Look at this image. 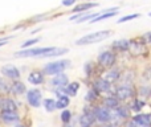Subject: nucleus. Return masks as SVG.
<instances>
[{
  "mask_svg": "<svg viewBox=\"0 0 151 127\" xmlns=\"http://www.w3.org/2000/svg\"><path fill=\"white\" fill-rule=\"evenodd\" d=\"M111 34L110 31H98V32H93V33H89L86 36L81 37L76 41L77 45H88V44H94V42H99L102 40L107 39V37Z\"/></svg>",
  "mask_w": 151,
  "mask_h": 127,
  "instance_id": "obj_1",
  "label": "nucleus"
},
{
  "mask_svg": "<svg viewBox=\"0 0 151 127\" xmlns=\"http://www.w3.org/2000/svg\"><path fill=\"white\" fill-rule=\"evenodd\" d=\"M68 65H69V61L68 60L50 62V64H48L47 66L44 67V73H47V74H49V75H52V74H60V73H63V70L65 69Z\"/></svg>",
  "mask_w": 151,
  "mask_h": 127,
  "instance_id": "obj_2",
  "label": "nucleus"
},
{
  "mask_svg": "<svg viewBox=\"0 0 151 127\" xmlns=\"http://www.w3.org/2000/svg\"><path fill=\"white\" fill-rule=\"evenodd\" d=\"M52 48H36V49H28V50H20L15 55V57H42L47 55Z\"/></svg>",
  "mask_w": 151,
  "mask_h": 127,
  "instance_id": "obj_3",
  "label": "nucleus"
},
{
  "mask_svg": "<svg viewBox=\"0 0 151 127\" xmlns=\"http://www.w3.org/2000/svg\"><path fill=\"white\" fill-rule=\"evenodd\" d=\"M115 97L119 101H127V99H133L135 97V90L131 86H119L115 90Z\"/></svg>",
  "mask_w": 151,
  "mask_h": 127,
  "instance_id": "obj_4",
  "label": "nucleus"
},
{
  "mask_svg": "<svg viewBox=\"0 0 151 127\" xmlns=\"http://www.w3.org/2000/svg\"><path fill=\"white\" fill-rule=\"evenodd\" d=\"M98 64L105 69H109L115 64V55L111 52H104L98 56Z\"/></svg>",
  "mask_w": 151,
  "mask_h": 127,
  "instance_id": "obj_5",
  "label": "nucleus"
},
{
  "mask_svg": "<svg viewBox=\"0 0 151 127\" xmlns=\"http://www.w3.org/2000/svg\"><path fill=\"white\" fill-rule=\"evenodd\" d=\"M129 52H130L133 56L145 55V53L147 52L146 41H137V40L130 41V48H129Z\"/></svg>",
  "mask_w": 151,
  "mask_h": 127,
  "instance_id": "obj_6",
  "label": "nucleus"
},
{
  "mask_svg": "<svg viewBox=\"0 0 151 127\" xmlns=\"http://www.w3.org/2000/svg\"><path fill=\"white\" fill-rule=\"evenodd\" d=\"M94 114H96L97 121H99V122H102V123L109 122L113 118L111 110L107 109V107H98V109L94 110Z\"/></svg>",
  "mask_w": 151,
  "mask_h": 127,
  "instance_id": "obj_7",
  "label": "nucleus"
},
{
  "mask_svg": "<svg viewBox=\"0 0 151 127\" xmlns=\"http://www.w3.org/2000/svg\"><path fill=\"white\" fill-rule=\"evenodd\" d=\"M27 99L31 103V106L33 107H39L41 103V93H40L37 89H32L27 93Z\"/></svg>",
  "mask_w": 151,
  "mask_h": 127,
  "instance_id": "obj_8",
  "label": "nucleus"
},
{
  "mask_svg": "<svg viewBox=\"0 0 151 127\" xmlns=\"http://www.w3.org/2000/svg\"><path fill=\"white\" fill-rule=\"evenodd\" d=\"M69 80H68V75L66 74H63V73H60V74H56L55 78H52V81H50V85L55 86V88H66V85H68Z\"/></svg>",
  "mask_w": 151,
  "mask_h": 127,
  "instance_id": "obj_9",
  "label": "nucleus"
},
{
  "mask_svg": "<svg viewBox=\"0 0 151 127\" xmlns=\"http://www.w3.org/2000/svg\"><path fill=\"white\" fill-rule=\"evenodd\" d=\"M1 74H4L5 77L8 78H13V80H16V78L20 77V72H19V69L16 66H13V65H5V66L1 67Z\"/></svg>",
  "mask_w": 151,
  "mask_h": 127,
  "instance_id": "obj_10",
  "label": "nucleus"
},
{
  "mask_svg": "<svg viewBox=\"0 0 151 127\" xmlns=\"http://www.w3.org/2000/svg\"><path fill=\"white\" fill-rule=\"evenodd\" d=\"M110 88H111V83H109L105 78H99V80H97L96 83H94V89H96V91H98V93H106V91L110 90Z\"/></svg>",
  "mask_w": 151,
  "mask_h": 127,
  "instance_id": "obj_11",
  "label": "nucleus"
},
{
  "mask_svg": "<svg viewBox=\"0 0 151 127\" xmlns=\"http://www.w3.org/2000/svg\"><path fill=\"white\" fill-rule=\"evenodd\" d=\"M16 107H17L16 102L11 98H3L1 101H0V109H1L3 111H15Z\"/></svg>",
  "mask_w": 151,
  "mask_h": 127,
  "instance_id": "obj_12",
  "label": "nucleus"
},
{
  "mask_svg": "<svg viewBox=\"0 0 151 127\" xmlns=\"http://www.w3.org/2000/svg\"><path fill=\"white\" fill-rule=\"evenodd\" d=\"M133 119L143 127H151V113H147V114H137L135 117H133Z\"/></svg>",
  "mask_w": 151,
  "mask_h": 127,
  "instance_id": "obj_13",
  "label": "nucleus"
},
{
  "mask_svg": "<svg viewBox=\"0 0 151 127\" xmlns=\"http://www.w3.org/2000/svg\"><path fill=\"white\" fill-rule=\"evenodd\" d=\"M0 118H1V121H4L7 123H12L19 121V114L16 111H1Z\"/></svg>",
  "mask_w": 151,
  "mask_h": 127,
  "instance_id": "obj_14",
  "label": "nucleus"
},
{
  "mask_svg": "<svg viewBox=\"0 0 151 127\" xmlns=\"http://www.w3.org/2000/svg\"><path fill=\"white\" fill-rule=\"evenodd\" d=\"M96 119H97V118H96V114H94V113H91V114L86 113V114H83L82 117L80 118V122H81V125H82V126L90 127Z\"/></svg>",
  "mask_w": 151,
  "mask_h": 127,
  "instance_id": "obj_15",
  "label": "nucleus"
},
{
  "mask_svg": "<svg viewBox=\"0 0 151 127\" xmlns=\"http://www.w3.org/2000/svg\"><path fill=\"white\" fill-rule=\"evenodd\" d=\"M104 105L105 107H107V109L110 110H115L117 107H119V99L117 98V97H107L106 99L104 101Z\"/></svg>",
  "mask_w": 151,
  "mask_h": 127,
  "instance_id": "obj_16",
  "label": "nucleus"
},
{
  "mask_svg": "<svg viewBox=\"0 0 151 127\" xmlns=\"http://www.w3.org/2000/svg\"><path fill=\"white\" fill-rule=\"evenodd\" d=\"M9 91L12 94H15V95H20V94H23L25 91V85L23 82H15L11 85Z\"/></svg>",
  "mask_w": 151,
  "mask_h": 127,
  "instance_id": "obj_17",
  "label": "nucleus"
},
{
  "mask_svg": "<svg viewBox=\"0 0 151 127\" xmlns=\"http://www.w3.org/2000/svg\"><path fill=\"white\" fill-rule=\"evenodd\" d=\"M145 106H146V102L142 101V99H139V98H135V99H133V102H131V105L129 107H130L131 111L139 113Z\"/></svg>",
  "mask_w": 151,
  "mask_h": 127,
  "instance_id": "obj_18",
  "label": "nucleus"
},
{
  "mask_svg": "<svg viewBox=\"0 0 151 127\" xmlns=\"http://www.w3.org/2000/svg\"><path fill=\"white\" fill-rule=\"evenodd\" d=\"M113 48L117 50H121V52H125V50H129V48H130V41L129 40H118L113 44Z\"/></svg>",
  "mask_w": 151,
  "mask_h": 127,
  "instance_id": "obj_19",
  "label": "nucleus"
},
{
  "mask_svg": "<svg viewBox=\"0 0 151 127\" xmlns=\"http://www.w3.org/2000/svg\"><path fill=\"white\" fill-rule=\"evenodd\" d=\"M28 81L31 83H33V85H39V83H41L44 81V77H42V74L40 72H32L28 75Z\"/></svg>",
  "mask_w": 151,
  "mask_h": 127,
  "instance_id": "obj_20",
  "label": "nucleus"
},
{
  "mask_svg": "<svg viewBox=\"0 0 151 127\" xmlns=\"http://www.w3.org/2000/svg\"><path fill=\"white\" fill-rule=\"evenodd\" d=\"M119 77H121L119 70L114 69V70H110V72H107L106 75H105L104 78H105V80H106L109 83H113V82H115V81L119 80Z\"/></svg>",
  "mask_w": 151,
  "mask_h": 127,
  "instance_id": "obj_21",
  "label": "nucleus"
},
{
  "mask_svg": "<svg viewBox=\"0 0 151 127\" xmlns=\"http://www.w3.org/2000/svg\"><path fill=\"white\" fill-rule=\"evenodd\" d=\"M96 3H83V4H78L77 7H74V9H73V12H85L86 9H90V8H93V7H96Z\"/></svg>",
  "mask_w": 151,
  "mask_h": 127,
  "instance_id": "obj_22",
  "label": "nucleus"
},
{
  "mask_svg": "<svg viewBox=\"0 0 151 127\" xmlns=\"http://www.w3.org/2000/svg\"><path fill=\"white\" fill-rule=\"evenodd\" d=\"M44 106H45V110H47V111H53L55 109H57V102H55L53 99L48 98L44 101Z\"/></svg>",
  "mask_w": 151,
  "mask_h": 127,
  "instance_id": "obj_23",
  "label": "nucleus"
},
{
  "mask_svg": "<svg viewBox=\"0 0 151 127\" xmlns=\"http://www.w3.org/2000/svg\"><path fill=\"white\" fill-rule=\"evenodd\" d=\"M78 88H80V85H78L77 82L70 83L69 86H66V90H68V94H69V95H76V93H77Z\"/></svg>",
  "mask_w": 151,
  "mask_h": 127,
  "instance_id": "obj_24",
  "label": "nucleus"
},
{
  "mask_svg": "<svg viewBox=\"0 0 151 127\" xmlns=\"http://www.w3.org/2000/svg\"><path fill=\"white\" fill-rule=\"evenodd\" d=\"M69 105V98L68 97H61L57 101V109H65Z\"/></svg>",
  "mask_w": 151,
  "mask_h": 127,
  "instance_id": "obj_25",
  "label": "nucleus"
},
{
  "mask_svg": "<svg viewBox=\"0 0 151 127\" xmlns=\"http://www.w3.org/2000/svg\"><path fill=\"white\" fill-rule=\"evenodd\" d=\"M139 17V13H133V15H127V16H123V17H121L119 20L117 21V23H125V21H129V20H134V19Z\"/></svg>",
  "mask_w": 151,
  "mask_h": 127,
  "instance_id": "obj_26",
  "label": "nucleus"
},
{
  "mask_svg": "<svg viewBox=\"0 0 151 127\" xmlns=\"http://www.w3.org/2000/svg\"><path fill=\"white\" fill-rule=\"evenodd\" d=\"M70 111H68V110H65V111L63 113V114H61V121H63V122H69V121H70Z\"/></svg>",
  "mask_w": 151,
  "mask_h": 127,
  "instance_id": "obj_27",
  "label": "nucleus"
},
{
  "mask_svg": "<svg viewBox=\"0 0 151 127\" xmlns=\"http://www.w3.org/2000/svg\"><path fill=\"white\" fill-rule=\"evenodd\" d=\"M127 127H143V126L139 125L138 122H135V121H134L133 118H131V119L127 122Z\"/></svg>",
  "mask_w": 151,
  "mask_h": 127,
  "instance_id": "obj_28",
  "label": "nucleus"
},
{
  "mask_svg": "<svg viewBox=\"0 0 151 127\" xmlns=\"http://www.w3.org/2000/svg\"><path fill=\"white\" fill-rule=\"evenodd\" d=\"M143 77L146 78V80L151 81V66H150V67H147V69L145 70V73H143Z\"/></svg>",
  "mask_w": 151,
  "mask_h": 127,
  "instance_id": "obj_29",
  "label": "nucleus"
},
{
  "mask_svg": "<svg viewBox=\"0 0 151 127\" xmlns=\"http://www.w3.org/2000/svg\"><path fill=\"white\" fill-rule=\"evenodd\" d=\"M37 41H39V40H37V39L28 40V41H27V42H24V44H23V47H24V48H27V47H29V45H33V44H36Z\"/></svg>",
  "mask_w": 151,
  "mask_h": 127,
  "instance_id": "obj_30",
  "label": "nucleus"
},
{
  "mask_svg": "<svg viewBox=\"0 0 151 127\" xmlns=\"http://www.w3.org/2000/svg\"><path fill=\"white\" fill-rule=\"evenodd\" d=\"M96 97H97V95H96V91L90 90V91L88 93V97H86V99H88V101H91V99H94Z\"/></svg>",
  "mask_w": 151,
  "mask_h": 127,
  "instance_id": "obj_31",
  "label": "nucleus"
},
{
  "mask_svg": "<svg viewBox=\"0 0 151 127\" xmlns=\"http://www.w3.org/2000/svg\"><path fill=\"white\" fill-rule=\"evenodd\" d=\"M74 3H76V0H63V5H65V7H70Z\"/></svg>",
  "mask_w": 151,
  "mask_h": 127,
  "instance_id": "obj_32",
  "label": "nucleus"
},
{
  "mask_svg": "<svg viewBox=\"0 0 151 127\" xmlns=\"http://www.w3.org/2000/svg\"><path fill=\"white\" fill-rule=\"evenodd\" d=\"M143 39L146 40V42H149V44H151V32H150V33H147V34H145Z\"/></svg>",
  "mask_w": 151,
  "mask_h": 127,
  "instance_id": "obj_33",
  "label": "nucleus"
},
{
  "mask_svg": "<svg viewBox=\"0 0 151 127\" xmlns=\"http://www.w3.org/2000/svg\"><path fill=\"white\" fill-rule=\"evenodd\" d=\"M104 127H118V126H115V125H107V126H104Z\"/></svg>",
  "mask_w": 151,
  "mask_h": 127,
  "instance_id": "obj_34",
  "label": "nucleus"
},
{
  "mask_svg": "<svg viewBox=\"0 0 151 127\" xmlns=\"http://www.w3.org/2000/svg\"><path fill=\"white\" fill-rule=\"evenodd\" d=\"M4 44H5L4 41H0V47H1V45H4Z\"/></svg>",
  "mask_w": 151,
  "mask_h": 127,
  "instance_id": "obj_35",
  "label": "nucleus"
},
{
  "mask_svg": "<svg viewBox=\"0 0 151 127\" xmlns=\"http://www.w3.org/2000/svg\"><path fill=\"white\" fill-rule=\"evenodd\" d=\"M16 127H24V126H21V125H19V126H16Z\"/></svg>",
  "mask_w": 151,
  "mask_h": 127,
  "instance_id": "obj_36",
  "label": "nucleus"
},
{
  "mask_svg": "<svg viewBox=\"0 0 151 127\" xmlns=\"http://www.w3.org/2000/svg\"><path fill=\"white\" fill-rule=\"evenodd\" d=\"M0 83H3V81H1V78H0Z\"/></svg>",
  "mask_w": 151,
  "mask_h": 127,
  "instance_id": "obj_37",
  "label": "nucleus"
},
{
  "mask_svg": "<svg viewBox=\"0 0 151 127\" xmlns=\"http://www.w3.org/2000/svg\"><path fill=\"white\" fill-rule=\"evenodd\" d=\"M149 16H150V17H151V12H150V13H149Z\"/></svg>",
  "mask_w": 151,
  "mask_h": 127,
  "instance_id": "obj_38",
  "label": "nucleus"
},
{
  "mask_svg": "<svg viewBox=\"0 0 151 127\" xmlns=\"http://www.w3.org/2000/svg\"><path fill=\"white\" fill-rule=\"evenodd\" d=\"M82 127H85V126H82Z\"/></svg>",
  "mask_w": 151,
  "mask_h": 127,
  "instance_id": "obj_39",
  "label": "nucleus"
}]
</instances>
